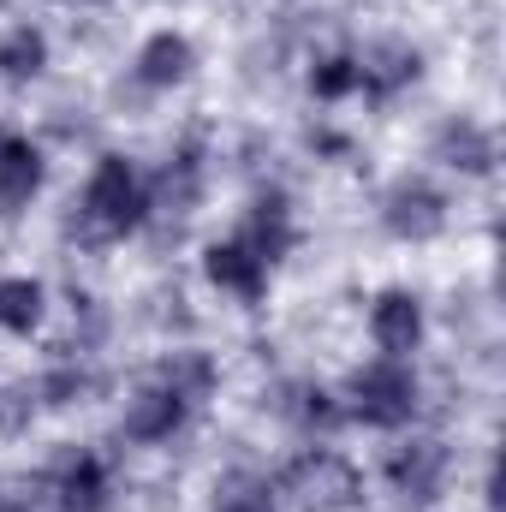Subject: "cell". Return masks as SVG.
<instances>
[{"mask_svg": "<svg viewBox=\"0 0 506 512\" xmlns=\"http://www.w3.org/2000/svg\"><path fill=\"white\" fill-rule=\"evenodd\" d=\"M137 227H149V179L131 167L126 155H102L90 167L72 215H66V233L96 251V245H114V239H126Z\"/></svg>", "mask_w": 506, "mask_h": 512, "instance_id": "6da1fadb", "label": "cell"}, {"mask_svg": "<svg viewBox=\"0 0 506 512\" xmlns=\"http://www.w3.org/2000/svg\"><path fill=\"white\" fill-rule=\"evenodd\" d=\"M274 489H280L298 512H352V507H364V471H358L346 453H334V447H304V453H292V459L280 465Z\"/></svg>", "mask_w": 506, "mask_h": 512, "instance_id": "7a4b0ae2", "label": "cell"}, {"mask_svg": "<svg viewBox=\"0 0 506 512\" xmlns=\"http://www.w3.org/2000/svg\"><path fill=\"white\" fill-rule=\"evenodd\" d=\"M417 411H423V382H417L411 358H370L352 370L346 417H358L370 429H405Z\"/></svg>", "mask_w": 506, "mask_h": 512, "instance_id": "3957f363", "label": "cell"}, {"mask_svg": "<svg viewBox=\"0 0 506 512\" xmlns=\"http://www.w3.org/2000/svg\"><path fill=\"white\" fill-rule=\"evenodd\" d=\"M447 221H453V203L429 173H399L381 191V227L399 245H429V239L447 233Z\"/></svg>", "mask_w": 506, "mask_h": 512, "instance_id": "277c9868", "label": "cell"}, {"mask_svg": "<svg viewBox=\"0 0 506 512\" xmlns=\"http://www.w3.org/2000/svg\"><path fill=\"white\" fill-rule=\"evenodd\" d=\"M203 191H209V161H203V137H185L173 155H167V167L149 179V221H161V227H173V239H179V227L197 215V203H203Z\"/></svg>", "mask_w": 506, "mask_h": 512, "instance_id": "5b68a950", "label": "cell"}, {"mask_svg": "<svg viewBox=\"0 0 506 512\" xmlns=\"http://www.w3.org/2000/svg\"><path fill=\"white\" fill-rule=\"evenodd\" d=\"M453 477V453L441 435H411L387 453V489L405 501V507H435L441 489Z\"/></svg>", "mask_w": 506, "mask_h": 512, "instance_id": "8992f818", "label": "cell"}, {"mask_svg": "<svg viewBox=\"0 0 506 512\" xmlns=\"http://www.w3.org/2000/svg\"><path fill=\"white\" fill-rule=\"evenodd\" d=\"M36 489L48 495L54 512H102L108 507V459L90 447H66L42 465Z\"/></svg>", "mask_w": 506, "mask_h": 512, "instance_id": "52a82bcc", "label": "cell"}, {"mask_svg": "<svg viewBox=\"0 0 506 512\" xmlns=\"http://www.w3.org/2000/svg\"><path fill=\"white\" fill-rule=\"evenodd\" d=\"M239 245H245L256 262H268V268L298 251V215H292V197H286L280 185H268V191L251 197L245 227H239Z\"/></svg>", "mask_w": 506, "mask_h": 512, "instance_id": "ba28073f", "label": "cell"}, {"mask_svg": "<svg viewBox=\"0 0 506 512\" xmlns=\"http://www.w3.org/2000/svg\"><path fill=\"white\" fill-rule=\"evenodd\" d=\"M268 411H274L286 429H298V435H334V429L346 423V405H340L322 382H310V376L274 382L268 387Z\"/></svg>", "mask_w": 506, "mask_h": 512, "instance_id": "9c48e42d", "label": "cell"}, {"mask_svg": "<svg viewBox=\"0 0 506 512\" xmlns=\"http://www.w3.org/2000/svg\"><path fill=\"white\" fill-rule=\"evenodd\" d=\"M429 155H435L441 167L465 173V179H489L495 161H501V143H495V131L483 126V120H471V114H447V120L435 126V137H429Z\"/></svg>", "mask_w": 506, "mask_h": 512, "instance_id": "30bf717a", "label": "cell"}, {"mask_svg": "<svg viewBox=\"0 0 506 512\" xmlns=\"http://www.w3.org/2000/svg\"><path fill=\"white\" fill-rule=\"evenodd\" d=\"M358 60V90L364 96H399V90H411L417 78H423V48L417 42H405V36H376L364 54H352Z\"/></svg>", "mask_w": 506, "mask_h": 512, "instance_id": "8fae6325", "label": "cell"}, {"mask_svg": "<svg viewBox=\"0 0 506 512\" xmlns=\"http://www.w3.org/2000/svg\"><path fill=\"white\" fill-rule=\"evenodd\" d=\"M48 185V161L30 137L18 131H0V221H18Z\"/></svg>", "mask_w": 506, "mask_h": 512, "instance_id": "7c38bea8", "label": "cell"}, {"mask_svg": "<svg viewBox=\"0 0 506 512\" xmlns=\"http://www.w3.org/2000/svg\"><path fill=\"white\" fill-rule=\"evenodd\" d=\"M191 417H197V411H191L179 393H167L161 382H149V387H137V393L126 399L120 435H126V441H137V447H161V441H173Z\"/></svg>", "mask_w": 506, "mask_h": 512, "instance_id": "4fadbf2b", "label": "cell"}, {"mask_svg": "<svg viewBox=\"0 0 506 512\" xmlns=\"http://www.w3.org/2000/svg\"><path fill=\"white\" fill-rule=\"evenodd\" d=\"M370 340H376L381 358H411L423 346V298L393 286L370 304Z\"/></svg>", "mask_w": 506, "mask_h": 512, "instance_id": "5bb4252c", "label": "cell"}, {"mask_svg": "<svg viewBox=\"0 0 506 512\" xmlns=\"http://www.w3.org/2000/svg\"><path fill=\"white\" fill-rule=\"evenodd\" d=\"M137 84L143 90H179V84H191V72H197V42L185 36V30H155L143 48H137Z\"/></svg>", "mask_w": 506, "mask_h": 512, "instance_id": "9a60e30c", "label": "cell"}, {"mask_svg": "<svg viewBox=\"0 0 506 512\" xmlns=\"http://www.w3.org/2000/svg\"><path fill=\"white\" fill-rule=\"evenodd\" d=\"M36 405L42 411H72V405H90L102 387H108V376L90 364V358H72V352H60L42 376H36Z\"/></svg>", "mask_w": 506, "mask_h": 512, "instance_id": "2e32d148", "label": "cell"}, {"mask_svg": "<svg viewBox=\"0 0 506 512\" xmlns=\"http://www.w3.org/2000/svg\"><path fill=\"white\" fill-rule=\"evenodd\" d=\"M203 274H209V286H221V292H233L239 304H256L262 292H268V262H256L239 239H215L209 251H203Z\"/></svg>", "mask_w": 506, "mask_h": 512, "instance_id": "e0dca14e", "label": "cell"}, {"mask_svg": "<svg viewBox=\"0 0 506 512\" xmlns=\"http://www.w3.org/2000/svg\"><path fill=\"white\" fill-rule=\"evenodd\" d=\"M155 382L167 387V393H179L191 411H203V405H209V393H215V382H221V370H215V358H209V352L179 346V352H167V358H161Z\"/></svg>", "mask_w": 506, "mask_h": 512, "instance_id": "ac0fdd59", "label": "cell"}, {"mask_svg": "<svg viewBox=\"0 0 506 512\" xmlns=\"http://www.w3.org/2000/svg\"><path fill=\"white\" fill-rule=\"evenodd\" d=\"M42 72H48V30H36V24L0 30V78L6 84H36Z\"/></svg>", "mask_w": 506, "mask_h": 512, "instance_id": "d6986e66", "label": "cell"}, {"mask_svg": "<svg viewBox=\"0 0 506 512\" xmlns=\"http://www.w3.org/2000/svg\"><path fill=\"white\" fill-rule=\"evenodd\" d=\"M48 316V286L30 274H0V328L6 334H36Z\"/></svg>", "mask_w": 506, "mask_h": 512, "instance_id": "ffe728a7", "label": "cell"}, {"mask_svg": "<svg viewBox=\"0 0 506 512\" xmlns=\"http://www.w3.org/2000/svg\"><path fill=\"white\" fill-rule=\"evenodd\" d=\"M108 328H114L108 304H102V298H90V292H72V346H60V352H72V358H90V352L108 340Z\"/></svg>", "mask_w": 506, "mask_h": 512, "instance_id": "44dd1931", "label": "cell"}, {"mask_svg": "<svg viewBox=\"0 0 506 512\" xmlns=\"http://www.w3.org/2000/svg\"><path fill=\"white\" fill-rule=\"evenodd\" d=\"M215 512H274V483H262V477H227L221 489H215Z\"/></svg>", "mask_w": 506, "mask_h": 512, "instance_id": "7402d4cb", "label": "cell"}, {"mask_svg": "<svg viewBox=\"0 0 506 512\" xmlns=\"http://www.w3.org/2000/svg\"><path fill=\"white\" fill-rule=\"evenodd\" d=\"M352 90H358V60H352V54H328V60L310 66V96L340 102V96H352Z\"/></svg>", "mask_w": 506, "mask_h": 512, "instance_id": "603a6c76", "label": "cell"}, {"mask_svg": "<svg viewBox=\"0 0 506 512\" xmlns=\"http://www.w3.org/2000/svg\"><path fill=\"white\" fill-rule=\"evenodd\" d=\"M36 411H42V405H36V387L30 382H18L12 393H0V429H24Z\"/></svg>", "mask_w": 506, "mask_h": 512, "instance_id": "cb8c5ba5", "label": "cell"}, {"mask_svg": "<svg viewBox=\"0 0 506 512\" xmlns=\"http://www.w3.org/2000/svg\"><path fill=\"white\" fill-rule=\"evenodd\" d=\"M78 6H102V0H78Z\"/></svg>", "mask_w": 506, "mask_h": 512, "instance_id": "d4e9b609", "label": "cell"}, {"mask_svg": "<svg viewBox=\"0 0 506 512\" xmlns=\"http://www.w3.org/2000/svg\"><path fill=\"white\" fill-rule=\"evenodd\" d=\"M0 6H6V0H0Z\"/></svg>", "mask_w": 506, "mask_h": 512, "instance_id": "484cf974", "label": "cell"}]
</instances>
